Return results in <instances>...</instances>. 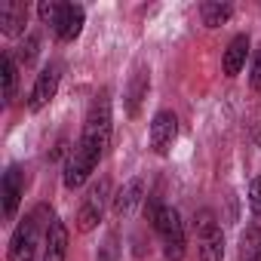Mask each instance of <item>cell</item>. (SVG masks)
Here are the masks:
<instances>
[{
    "label": "cell",
    "instance_id": "cell-1",
    "mask_svg": "<svg viewBox=\"0 0 261 261\" xmlns=\"http://www.w3.org/2000/svg\"><path fill=\"white\" fill-rule=\"evenodd\" d=\"M111 98L101 92L95 95V101L89 105V114L83 120V133H80V142L74 145L68 163H65V188L68 191H77L86 185V178L92 175V169L98 166V160L105 157L108 145H111Z\"/></svg>",
    "mask_w": 261,
    "mask_h": 261
},
{
    "label": "cell",
    "instance_id": "cell-2",
    "mask_svg": "<svg viewBox=\"0 0 261 261\" xmlns=\"http://www.w3.org/2000/svg\"><path fill=\"white\" fill-rule=\"evenodd\" d=\"M49 215V209L46 206H37V209H31L22 221H19V227L13 230V237H10V249H7V261H34V255H37V243H40V227L46 224H53V221H43Z\"/></svg>",
    "mask_w": 261,
    "mask_h": 261
},
{
    "label": "cell",
    "instance_id": "cell-3",
    "mask_svg": "<svg viewBox=\"0 0 261 261\" xmlns=\"http://www.w3.org/2000/svg\"><path fill=\"white\" fill-rule=\"evenodd\" d=\"M151 224L163 243V252L169 261H181L188 252V240H185V224L178 218V212L172 206H151Z\"/></svg>",
    "mask_w": 261,
    "mask_h": 261
},
{
    "label": "cell",
    "instance_id": "cell-4",
    "mask_svg": "<svg viewBox=\"0 0 261 261\" xmlns=\"http://www.w3.org/2000/svg\"><path fill=\"white\" fill-rule=\"evenodd\" d=\"M197 227V243H200V258L203 261H221L224 258V233L212 215V209H200L194 218Z\"/></svg>",
    "mask_w": 261,
    "mask_h": 261
},
{
    "label": "cell",
    "instance_id": "cell-5",
    "mask_svg": "<svg viewBox=\"0 0 261 261\" xmlns=\"http://www.w3.org/2000/svg\"><path fill=\"white\" fill-rule=\"evenodd\" d=\"M175 136H178V117L172 111H157L154 120H151V148L154 154H169V148L175 145Z\"/></svg>",
    "mask_w": 261,
    "mask_h": 261
},
{
    "label": "cell",
    "instance_id": "cell-6",
    "mask_svg": "<svg viewBox=\"0 0 261 261\" xmlns=\"http://www.w3.org/2000/svg\"><path fill=\"white\" fill-rule=\"evenodd\" d=\"M105 200H108V181H98V185L86 194V200H83V206H80V212H77V230H80V233H89V230L101 221V215H105Z\"/></svg>",
    "mask_w": 261,
    "mask_h": 261
},
{
    "label": "cell",
    "instance_id": "cell-7",
    "mask_svg": "<svg viewBox=\"0 0 261 261\" xmlns=\"http://www.w3.org/2000/svg\"><path fill=\"white\" fill-rule=\"evenodd\" d=\"M59 80H62L59 65H46V68L37 74V80H34V89H31V98H28V111H43V108L56 98Z\"/></svg>",
    "mask_w": 261,
    "mask_h": 261
},
{
    "label": "cell",
    "instance_id": "cell-8",
    "mask_svg": "<svg viewBox=\"0 0 261 261\" xmlns=\"http://www.w3.org/2000/svg\"><path fill=\"white\" fill-rule=\"evenodd\" d=\"M83 19H86L83 7H77V4H62V13H59V19L53 22V34H56L62 43H71V40L80 37Z\"/></svg>",
    "mask_w": 261,
    "mask_h": 261
},
{
    "label": "cell",
    "instance_id": "cell-9",
    "mask_svg": "<svg viewBox=\"0 0 261 261\" xmlns=\"http://www.w3.org/2000/svg\"><path fill=\"white\" fill-rule=\"evenodd\" d=\"M142 200H145V181H142V178H129V181L117 191V197H114V215H117V218L133 215Z\"/></svg>",
    "mask_w": 261,
    "mask_h": 261
},
{
    "label": "cell",
    "instance_id": "cell-10",
    "mask_svg": "<svg viewBox=\"0 0 261 261\" xmlns=\"http://www.w3.org/2000/svg\"><path fill=\"white\" fill-rule=\"evenodd\" d=\"M22 194H25V178H22V169L19 166H10L4 172V215L13 218L19 203H22Z\"/></svg>",
    "mask_w": 261,
    "mask_h": 261
},
{
    "label": "cell",
    "instance_id": "cell-11",
    "mask_svg": "<svg viewBox=\"0 0 261 261\" xmlns=\"http://www.w3.org/2000/svg\"><path fill=\"white\" fill-rule=\"evenodd\" d=\"M68 258V227L65 221H56L46 227V240H43V261H65Z\"/></svg>",
    "mask_w": 261,
    "mask_h": 261
},
{
    "label": "cell",
    "instance_id": "cell-12",
    "mask_svg": "<svg viewBox=\"0 0 261 261\" xmlns=\"http://www.w3.org/2000/svg\"><path fill=\"white\" fill-rule=\"evenodd\" d=\"M25 22H28V4H22V0H10V4L0 7V28H4L7 37L22 34Z\"/></svg>",
    "mask_w": 261,
    "mask_h": 261
},
{
    "label": "cell",
    "instance_id": "cell-13",
    "mask_svg": "<svg viewBox=\"0 0 261 261\" xmlns=\"http://www.w3.org/2000/svg\"><path fill=\"white\" fill-rule=\"evenodd\" d=\"M246 56H249V37L246 34H237L227 43V49H224V74L227 77H237L243 71V65H246Z\"/></svg>",
    "mask_w": 261,
    "mask_h": 261
},
{
    "label": "cell",
    "instance_id": "cell-14",
    "mask_svg": "<svg viewBox=\"0 0 261 261\" xmlns=\"http://www.w3.org/2000/svg\"><path fill=\"white\" fill-rule=\"evenodd\" d=\"M240 258L243 261H261V221L258 218L240 237Z\"/></svg>",
    "mask_w": 261,
    "mask_h": 261
},
{
    "label": "cell",
    "instance_id": "cell-15",
    "mask_svg": "<svg viewBox=\"0 0 261 261\" xmlns=\"http://www.w3.org/2000/svg\"><path fill=\"white\" fill-rule=\"evenodd\" d=\"M200 16H203V25L206 28H221L233 16V7L230 4H203L200 7Z\"/></svg>",
    "mask_w": 261,
    "mask_h": 261
},
{
    "label": "cell",
    "instance_id": "cell-16",
    "mask_svg": "<svg viewBox=\"0 0 261 261\" xmlns=\"http://www.w3.org/2000/svg\"><path fill=\"white\" fill-rule=\"evenodd\" d=\"M0 77H4V98L10 105L16 98V80H19V68H16V59L10 53L0 59Z\"/></svg>",
    "mask_w": 261,
    "mask_h": 261
},
{
    "label": "cell",
    "instance_id": "cell-17",
    "mask_svg": "<svg viewBox=\"0 0 261 261\" xmlns=\"http://www.w3.org/2000/svg\"><path fill=\"white\" fill-rule=\"evenodd\" d=\"M148 92V74L145 71H139L136 74V80H133V86H129V114H139V101H142V95Z\"/></svg>",
    "mask_w": 261,
    "mask_h": 261
},
{
    "label": "cell",
    "instance_id": "cell-18",
    "mask_svg": "<svg viewBox=\"0 0 261 261\" xmlns=\"http://www.w3.org/2000/svg\"><path fill=\"white\" fill-rule=\"evenodd\" d=\"M37 53H40V37H37V34H28L25 43L19 46V59H22V65H31V62L37 59Z\"/></svg>",
    "mask_w": 261,
    "mask_h": 261
},
{
    "label": "cell",
    "instance_id": "cell-19",
    "mask_svg": "<svg viewBox=\"0 0 261 261\" xmlns=\"http://www.w3.org/2000/svg\"><path fill=\"white\" fill-rule=\"evenodd\" d=\"M249 206H252V215L261 221V175L252 181V188H249Z\"/></svg>",
    "mask_w": 261,
    "mask_h": 261
},
{
    "label": "cell",
    "instance_id": "cell-20",
    "mask_svg": "<svg viewBox=\"0 0 261 261\" xmlns=\"http://www.w3.org/2000/svg\"><path fill=\"white\" fill-rule=\"evenodd\" d=\"M249 83H252V89H261V53H258V56H255V62H252Z\"/></svg>",
    "mask_w": 261,
    "mask_h": 261
},
{
    "label": "cell",
    "instance_id": "cell-21",
    "mask_svg": "<svg viewBox=\"0 0 261 261\" xmlns=\"http://www.w3.org/2000/svg\"><path fill=\"white\" fill-rule=\"evenodd\" d=\"M101 261H114V240L105 243V258H101Z\"/></svg>",
    "mask_w": 261,
    "mask_h": 261
}]
</instances>
